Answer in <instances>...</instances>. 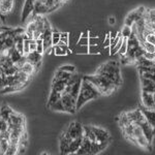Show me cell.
<instances>
[{
  "label": "cell",
  "mask_w": 155,
  "mask_h": 155,
  "mask_svg": "<svg viewBox=\"0 0 155 155\" xmlns=\"http://www.w3.org/2000/svg\"><path fill=\"white\" fill-rule=\"evenodd\" d=\"M101 95V93L98 91V89L92 83H90L89 81H87V80H85L83 78L81 89H80V93L77 99V111L81 110V107L87 101H92V99H96L97 97H99Z\"/></svg>",
  "instance_id": "cell-1"
},
{
  "label": "cell",
  "mask_w": 155,
  "mask_h": 155,
  "mask_svg": "<svg viewBox=\"0 0 155 155\" xmlns=\"http://www.w3.org/2000/svg\"><path fill=\"white\" fill-rule=\"evenodd\" d=\"M83 78L85 80H87V81H89L90 83L93 84L98 89V91L101 93V95H110L118 87L111 80L107 79L106 77L98 74H92V76H84Z\"/></svg>",
  "instance_id": "cell-2"
},
{
  "label": "cell",
  "mask_w": 155,
  "mask_h": 155,
  "mask_svg": "<svg viewBox=\"0 0 155 155\" xmlns=\"http://www.w3.org/2000/svg\"><path fill=\"white\" fill-rule=\"evenodd\" d=\"M96 74H101V76L106 77L107 79L111 80L113 83H115L117 86H120L122 83V78H121V72H120L119 64L117 61H109L107 63L102 64L101 66H99L96 71Z\"/></svg>",
  "instance_id": "cell-3"
},
{
  "label": "cell",
  "mask_w": 155,
  "mask_h": 155,
  "mask_svg": "<svg viewBox=\"0 0 155 155\" xmlns=\"http://www.w3.org/2000/svg\"><path fill=\"white\" fill-rule=\"evenodd\" d=\"M49 107L53 111L74 114L77 112V101L72 98L69 93H64L58 101H56Z\"/></svg>",
  "instance_id": "cell-4"
},
{
  "label": "cell",
  "mask_w": 155,
  "mask_h": 155,
  "mask_svg": "<svg viewBox=\"0 0 155 155\" xmlns=\"http://www.w3.org/2000/svg\"><path fill=\"white\" fill-rule=\"evenodd\" d=\"M64 134L71 140L77 139V137H83L84 126L82 125L80 122H71V123L69 124V126L67 127L66 130L64 131Z\"/></svg>",
  "instance_id": "cell-5"
},
{
  "label": "cell",
  "mask_w": 155,
  "mask_h": 155,
  "mask_svg": "<svg viewBox=\"0 0 155 155\" xmlns=\"http://www.w3.org/2000/svg\"><path fill=\"white\" fill-rule=\"evenodd\" d=\"M92 129H93L94 134H95L96 137V143L104 146V148L107 146V144L111 141V137H110V134L106 129L101 128V127L97 126H92Z\"/></svg>",
  "instance_id": "cell-6"
},
{
  "label": "cell",
  "mask_w": 155,
  "mask_h": 155,
  "mask_svg": "<svg viewBox=\"0 0 155 155\" xmlns=\"http://www.w3.org/2000/svg\"><path fill=\"white\" fill-rule=\"evenodd\" d=\"M8 123H9V128H14V127H26L25 117L22 114H19L15 111H12L11 116H9Z\"/></svg>",
  "instance_id": "cell-7"
},
{
  "label": "cell",
  "mask_w": 155,
  "mask_h": 155,
  "mask_svg": "<svg viewBox=\"0 0 155 155\" xmlns=\"http://www.w3.org/2000/svg\"><path fill=\"white\" fill-rule=\"evenodd\" d=\"M145 8L144 7H140V8L136 9V11L131 12L128 16L126 17L125 19V25H128V26H132L137 20H140L141 18H143L144 14H145Z\"/></svg>",
  "instance_id": "cell-8"
},
{
  "label": "cell",
  "mask_w": 155,
  "mask_h": 155,
  "mask_svg": "<svg viewBox=\"0 0 155 155\" xmlns=\"http://www.w3.org/2000/svg\"><path fill=\"white\" fill-rule=\"evenodd\" d=\"M15 0H0V17H7L12 12Z\"/></svg>",
  "instance_id": "cell-9"
},
{
  "label": "cell",
  "mask_w": 155,
  "mask_h": 155,
  "mask_svg": "<svg viewBox=\"0 0 155 155\" xmlns=\"http://www.w3.org/2000/svg\"><path fill=\"white\" fill-rule=\"evenodd\" d=\"M51 8L49 6H47L45 3H42L41 1L39 0H35L34 2V8H33V12H32V17L34 16H45L46 14L48 12H51Z\"/></svg>",
  "instance_id": "cell-10"
},
{
  "label": "cell",
  "mask_w": 155,
  "mask_h": 155,
  "mask_svg": "<svg viewBox=\"0 0 155 155\" xmlns=\"http://www.w3.org/2000/svg\"><path fill=\"white\" fill-rule=\"evenodd\" d=\"M142 104H143V107H147V109L155 110V101L153 93H149V92L142 90Z\"/></svg>",
  "instance_id": "cell-11"
},
{
  "label": "cell",
  "mask_w": 155,
  "mask_h": 155,
  "mask_svg": "<svg viewBox=\"0 0 155 155\" xmlns=\"http://www.w3.org/2000/svg\"><path fill=\"white\" fill-rule=\"evenodd\" d=\"M34 2H35V0H25V4L23 6V11H22L21 16L23 23L32 15V12H33L34 8Z\"/></svg>",
  "instance_id": "cell-12"
},
{
  "label": "cell",
  "mask_w": 155,
  "mask_h": 155,
  "mask_svg": "<svg viewBox=\"0 0 155 155\" xmlns=\"http://www.w3.org/2000/svg\"><path fill=\"white\" fill-rule=\"evenodd\" d=\"M27 86L26 83H18V84H12V85H8V86L4 87L0 90V94H7V93H12V92H17L20 91L23 88Z\"/></svg>",
  "instance_id": "cell-13"
},
{
  "label": "cell",
  "mask_w": 155,
  "mask_h": 155,
  "mask_svg": "<svg viewBox=\"0 0 155 155\" xmlns=\"http://www.w3.org/2000/svg\"><path fill=\"white\" fill-rule=\"evenodd\" d=\"M141 111L143 112L145 118H146L147 121L149 122V124L153 127V131L155 128V110H151V109H147L145 107H141Z\"/></svg>",
  "instance_id": "cell-14"
},
{
  "label": "cell",
  "mask_w": 155,
  "mask_h": 155,
  "mask_svg": "<svg viewBox=\"0 0 155 155\" xmlns=\"http://www.w3.org/2000/svg\"><path fill=\"white\" fill-rule=\"evenodd\" d=\"M26 58L28 61H30L31 63L35 64L36 67L38 68L41 64V60H42V54L38 53L37 51H33V52H30L26 55Z\"/></svg>",
  "instance_id": "cell-15"
},
{
  "label": "cell",
  "mask_w": 155,
  "mask_h": 155,
  "mask_svg": "<svg viewBox=\"0 0 155 155\" xmlns=\"http://www.w3.org/2000/svg\"><path fill=\"white\" fill-rule=\"evenodd\" d=\"M91 144L92 142L90 141L88 137H83V142H82V145L80 147L79 151L77 152V154H91Z\"/></svg>",
  "instance_id": "cell-16"
},
{
  "label": "cell",
  "mask_w": 155,
  "mask_h": 155,
  "mask_svg": "<svg viewBox=\"0 0 155 155\" xmlns=\"http://www.w3.org/2000/svg\"><path fill=\"white\" fill-rule=\"evenodd\" d=\"M67 81L65 80H58V79H53V83H52V90L56 92H61L63 93L64 90L66 88Z\"/></svg>",
  "instance_id": "cell-17"
},
{
  "label": "cell",
  "mask_w": 155,
  "mask_h": 155,
  "mask_svg": "<svg viewBox=\"0 0 155 155\" xmlns=\"http://www.w3.org/2000/svg\"><path fill=\"white\" fill-rule=\"evenodd\" d=\"M37 69H38V68L36 67L35 64L31 63V62L28 61V60H26V61L23 63V65L20 67V71L25 72V74H29L30 77H31L32 74H33L34 72L37 71Z\"/></svg>",
  "instance_id": "cell-18"
},
{
  "label": "cell",
  "mask_w": 155,
  "mask_h": 155,
  "mask_svg": "<svg viewBox=\"0 0 155 155\" xmlns=\"http://www.w3.org/2000/svg\"><path fill=\"white\" fill-rule=\"evenodd\" d=\"M82 142H83V137H77V139H74L69 144V148H68V154H74L77 153L79 151L80 147L82 145Z\"/></svg>",
  "instance_id": "cell-19"
},
{
  "label": "cell",
  "mask_w": 155,
  "mask_h": 155,
  "mask_svg": "<svg viewBox=\"0 0 155 155\" xmlns=\"http://www.w3.org/2000/svg\"><path fill=\"white\" fill-rule=\"evenodd\" d=\"M12 111H14V110H12V107L9 106H7V104H2L1 107H0V117L6 119L7 121H8L9 116H11Z\"/></svg>",
  "instance_id": "cell-20"
},
{
  "label": "cell",
  "mask_w": 155,
  "mask_h": 155,
  "mask_svg": "<svg viewBox=\"0 0 155 155\" xmlns=\"http://www.w3.org/2000/svg\"><path fill=\"white\" fill-rule=\"evenodd\" d=\"M62 95H63V93H61V92H56V91L51 90V94H50L49 101H48V107L52 106V104H55L56 101H58L59 99L61 98Z\"/></svg>",
  "instance_id": "cell-21"
},
{
  "label": "cell",
  "mask_w": 155,
  "mask_h": 155,
  "mask_svg": "<svg viewBox=\"0 0 155 155\" xmlns=\"http://www.w3.org/2000/svg\"><path fill=\"white\" fill-rule=\"evenodd\" d=\"M9 130V123L6 119L0 117V134H5Z\"/></svg>",
  "instance_id": "cell-22"
},
{
  "label": "cell",
  "mask_w": 155,
  "mask_h": 155,
  "mask_svg": "<svg viewBox=\"0 0 155 155\" xmlns=\"http://www.w3.org/2000/svg\"><path fill=\"white\" fill-rule=\"evenodd\" d=\"M140 45H141V47L145 50V51L151 52V53H155V46L152 44H150L149 41H140Z\"/></svg>",
  "instance_id": "cell-23"
},
{
  "label": "cell",
  "mask_w": 155,
  "mask_h": 155,
  "mask_svg": "<svg viewBox=\"0 0 155 155\" xmlns=\"http://www.w3.org/2000/svg\"><path fill=\"white\" fill-rule=\"evenodd\" d=\"M127 50H128V44H127V38L126 37H124L123 38V42H122V46L120 47L119 51L117 54H119L120 56H124L126 53H127Z\"/></svg>",
  "instance_id": "cell-24"
},
{
  "label": "cell",
  "mask_w": 155,
  "mask_h": 155,
  "mask_svg": "<svg viewBox=\"0 0 155 155\" xmlns=\"http://www.w3.org/2000/svg\"><path fill=\"white\" fill-rule=\"evenodd\" d=\"M121 34L123 37H126V38H128L129 36L131 35L132 33V27L131 26H128V25H124V27L122 28L121 31Z\"/></svg>",
  "instance_id": "cell-25"
},
{
  "label": "cell",
  "mask_w": 155,
  "mask_h": 155,
  "mask_svg": "<svg viewBox=\"0 0 155 155\" xmlns=\"http://www.w3.org/2000/svg\"><path fill=\"white\" fill-rule=\"evenodd\" d=\"M53 52L56 56H65V55H67V53L61 48L60 45H55V46H53Z\"/></svg>",
  "instance_id": "cell-26"
},
{
  "label": "cell",
  "mask_w": 155,
  "mask_h": 155,
  "mask_svg": "<svg viewBox=\"0 0 155 155\" xmlns=\"http://www.w3.org/2000/svg\"><path fill=\"white\" fill-rule=\"evenodd\" d=\"M5 155H15L18 154V145H14V144H9L8 148L5 151Z\"/></svg>",
  "instance_id": "cell-27"
},
{
  "label": "cell",
  "mask_w": 155,
  "mask_h": 155,
  "mask_svg": "<svg viewBox=\"0 0 155 155\" xmlns=\"http://www.w3.org/2000/svg\"><path fill=\"white\" fill-rule=\"evenodd\" d=\"M76 52H77V54H89V46H81V45H77Z\"/></svg>",
  "instance_id": "cell-28"
},
{
  "label": "cell",
  "mask_w": 155,
  "mask_h": 155,
  "mask_svg": "<svg viewBox=\"0 0 155 155\" xmlns=\"http://www.w3.org/2000/svg\"><path fill=\"white\" fill-rule=\"evenodd\" d=\"M60 35H61V32L54 31V30H53V33H52V42H53V46L59 44V41H60Z\"/></svg>",
  "instance_id": "cell-29"
},
{
  "label": "cell",
  "mask_w": 155,
  "mask_h": 155,
  "mask_svg": "<svg viewBox=\"0 0 155 155\" xmlns=\"http://www.w3.org/2000/svg\"><path fill=\"white\" fill-rule=\"evenodd\" d=\"M101 53V48L99 45H89V54H99Z\"/></svg>",
  "instance_id": "cell-30"
},
{
  "label": "cell",
  "mask_w": 155,
  "mask_h": 155,
  "mask_svg": "<svg viewBox=\"0 0 155 155\" xmlns=\"http://www.w3.org/2000/svg\"><path fill=\"white\" fill-rule=\"evenodd\" d=\"M36 42H37V48H36V51L41 54H44L45 52V48H44V41H42V38H37L36 39Z\"/></svg>",
  "instance_id": "cell-31"
},
{
  "label": "cell",
  "mask_w": 155,
  "mask_h": 155,
  "mask_svg": "<svg viewBox=\"0 0 155 155\" xmlns=\"http://www.w3.org/2000/svg\"><path fill=\"white\" fill-rule=\"evenodd\" d=\"M60 41L63 42L64 45H68V42H69V33L68 32H61Z\"/></svg>",
  "instance_id": "cell-32"
},
{
  "label": "cell",
  "mask_w": 155,
  "mask_h": 155,
  "mask_svg": "<svg viewBox=\"0 0 155 155\" xmlns=\"http://www.w3.org/2000/svg\"><path fill=\"white\" fill-rule=\"evenodd\" d=\"M61 71H64L66 72H71V74H74V72H76V67L74 65H62L59 67Z\"/></svg>",
  "instance_id": "cell-33"
},
{
  "label": "cell",
  "mask_w": 155,
  "mask_h": 155,
  "mask_svg": "<svg viewBox=\"0 0 155 155\" xmlns=\"http://www.w3.org/2000/svg\"><path fill=\"white\" fill-rule=\"evenodd\" d=\"M77 45H81V46H89V37H86V36H82L79 38L78 41Z\"/></svg>",
  "instance_id": "cell-34"
},
{
  "label": "cell",
  "mask_w": 155,
  "mask_h": 155,
  "mask_svg": "<svg viewBox=\"0 0 155 155\" xmlns=\"http://www.w3.org/2000/svg\"><path fill=\"white\" fill-rule=\"evenodd\" d=\"M142 90L146 92H149V93H155V84L150 85V86H146V87H142Z\"/></svg>",
  "instance_id": "cell-35"
},
{
  "label": "cell",
  "mask_w": 155,
  "mask_h": 155,
  "mask_svg": "<svg viewBox=\"0 0 155 155\" xmlns=\"http://www.w3.org/2000/svg\"><path fill=\"white\" fill-rule=\"evenodd\" d=\"M110 46H111V37H110V34L107 33V37L104 41V44H102V47L106 49V48H110Z\"/></svg>",
  "instance_id": "cell-36"
},
{
  "label": "cell",
  "mask_w": 155,
  "mask_h": 155,
  "mask_svg": "<svg viewBox=\"0 0 155 155\" xmlns=\"http://www.w3.org/2000/svg\"><path fill=\"white\" fill-rule=\"evenodd\" d=\"M99 44V37L98 36H89V45H98Z\"/></svg>",
  "instance_id": "cell-37"
},
{
  "label": "cell",
  "mask_w": 155,
  "mask_h": 155,
  "mask_svg": "<svg viewBox=\"0 0 155 155\" xmlns=\"http://www.w3.org/2000/svg\"><path fill=\"white\" fill-rule=\"evenodd\" d=\"M115 23H116V20H115L114 17H110V18H109V24L110 25H114Z\"/></svg>",
  "instance_id": "cell-38"
}]
</instances>
